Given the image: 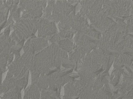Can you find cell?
<instances>
[{
	"label": "cell",
	"mask_w": 133,
	"mask_h": 99,
	"mask_svg": "<svg viewBox=\"0 0 133 99\" xmlns=\"http://www.w3.org/2000/svg\"><path fill=\"white\" fill-rule=\"evenodd\" d=\"M38 19H24L21 17L14 23V31L21 40L35 35L38 30Z\"/></svg>",
	"instance_id": "cell-1"
},
{
	"label": "cell",
	"mask_w": 133,
	"mask_h": 99,
	"mask_svg": "<svg viewBox=\"0 0 133 99\" xmlns=\"http://www.w3.org/2000/svg\"><path fill=\"white\" fill-rule=\"evenodd\" d=\"M76 8L67 0L56 1L52 14L48 20L54 22H58L67 17Z\"/></svg>",
	"instance_id": "cell-2"
},
{
	"label": "cell",
	"mask_w": 133,
	"mask_h": 99,
	"mask_svg": "<svg viewBox=\"0 0 133 99\" xmlns=\"http://www.w3.org/2000/svg\"><path fill=\"white\" fill-rule=\"evenodd\" d=\"M74 40L76 44V45H74V50H78L86 54L97 48L98 40L90 37L83 33H76Z\"/></svg>",
	"instance_id": "cell-3"
},
{
	"label": "cell",
	"mask_w": 133,
	"mask_h": 99,
	"mask_svg": "<svg viewBox=\"0 0 133 99\" xmlns=\"http://www.w3.org/2000/svg\"><path fill=\"white\" fill-rule=\"evenodd\" d=\"M38 37L47 40L58 33L55 22L42 18L38 19Z\"/></svg>",
	"instance_id": "cell-4"
},
{
	"label": "cell",
	"mask_w": 133,
	"mask_h": 99,
	"mask_svg": "<svg viewBox=\"0 0 133 99\" xmlns=\"http://www.w3.org/2000/svg\"><path fill=\"white\" fill-rule=\"evenodd\" d=\"M48 45L47 40L43 38L31 37L23 46L24 52H36L42 51Z\"/></svg>",
	"instance_id": "cell-5"
},
{
	"label": "cell",
	"mask_w": 133,
	"mask_h": 99,
	"mask_svg": "<svg viewBox=\"0 0 133 99\" xmlns=\"http://www.w3.org/2000/svg\"><path fill=\"white\" fill-rule=\"evenodd\" d=\"M48 0H20L18 6L20 7L27 11H44Z\"/></svg>",
	"instance_id": "cell-6"
},
{
	"label": "cell",
	"mask_w": 133,
	"mask_h": 99,
	"mask_svg": "<svg viewBox=\"0 0 133 99\" xmlns=\"http://www.w3.org/2000/svg\"><path fill=\"white\" fill-rule=\"evenodd\" d=\"M89 26L87 17L81 16L78 13L74 17L71 29L77 32H82L87 29Z\"/></svg>",
	"instance_id": "cell-7"
},
{
	"label": "cell",
	"mask_w": 133,
	"mask_h": 99,
	"mask_svg": "<svg viewBox=\"0 0 133 99\" xmlns=\"http://www.w3.org/2000/svg\"><path fill=\"white\" fill-rule=\"evenodd\" d=\"M76 16V8L70 14L59 22L58 27L60 30H70Z\"/></svg>",
	"instance_id": "cell-8"
},
{
	"label": "cell",
	"mask_w": 133,
	"mask_h": 99,
	"mask_svg": "<svg viewBox=\"0 0 133 99\" xmlns=\"http://www.w3.org/2000/svg\"><path fill=\"white\" fill-rule=\"evenodd\" d=\"M57 45L60 48L70 54L74 50V45L71 40L69 39L62 40L58 42Z\"/></svg>",
	"instance_id": "cell-9"
},
{
	"label": "cell",
	"mask_w": 133,
	"mask_h": 99,
	"mask_svg": "<svg viewBox=\"0 0 133 99\" xmlns=\"http://www.w3.org/2000/svg\"><path fill=\"white\" fill-rule=\"evenodd\" d=\"M79 32L83 33L84 34L87 35L89 37L98 40L101 37V34L91 24L89 25V28L85 30L82 32Z\"/></svg>",
	"instance_id": "cell-10"
},
{
	"label": "cell",
	"mask_w": 133,
	"mask_h": 99,
	"mask_svg": "<svg viewBox=\"0 0 133 99\" xmlns=\"http://www.w3.org/2000/svg\"><path fill=\"white\" fill-rule=\"evenodd\" d=\"M55 0H48V5L43 11L42 18L47 20L49 19L55 6Z\"/></svg>",
	"instance_id": "cell-11"
},
{
	"label": "cell",
	"mask_w": 133,
	"mask_h": 99,
	"mask_svg": "<svg viewBox=\"0 0 133 99\" xmlns=\"http://www.w3.org/2000/svg\"><path fill=\"white\" fill-rule=\"evenodd\" d=\"M9 11L4 4L0 5V25L7 20Z\"/></svg>",
	"instance_id": "cell-12"
},
{
	"label": "cell",
	"mask_w": 133,
	"mask_h": 99,
	"mask_svg": "<svg viewBox=\"0 0 133 99\" xmlns=\"http://www.w3.org/2000/svg\"><path fill=\"white\" fill-rule=\"evenodd\" d=\"M76 33V31L71 29L70 30H60V32L58 33L61 39L71 40L74 34Z\"/></svg>",
	"instance_id": "cell-13"
},
{
	"label": "cell",
	"mask_w": 133,
	"mask_h": 99,
	"mask_svg": "<svg viewBox=\"0 0 133 99\" xmlns=\"http://www.w3.org/2000/svg\"><path fill=\"white\" fill-rule=\"evenodd\" d=\"M103 2V1L95 0V2L89 9V12L93 13H97L101 10Z\"/></svg>",
	"instance_id": "cell-14"
},
{
	"label": "cell",
	"mask_w": 133,
	"mask_h": 99,
	"mask_svg": "<svg viewBox=\"0 0 133 99\" xmlns=\"http://www.w3.org/2000/svg\"><path fill=\"white\" fill-rule=\"evenodd\" d=\"M25 39H23L19 43H17L15 45L12 46L11 47V52L14 54H19L20 51L23 47Z\"/></svg>",
	"instance_id": "cell-15"
},
{
	"label": "cell",
	"mask_w": 133,
	"mask_h": 99,
	"mask_svg": "<svg viewBox=\"0 0 133 99\" xmlns=\"http://www.w3.org/2000/svg\"><path fill=\"white\" fill-rule=\"evenodd\" d=\"M24 11V9L22 7H20L18 6L16 10L15 11L14 13H13L12 15H11L13 17V18L14 19V20L16 21H17V20H18L19 18H20V14L21 12H23Z\"/></svg>",
	"instance_id": "cell-16"
},
{
	"label": "cell",
	"mask_w": 133,
	"mask_h": 99,
	"mask_svg": "<svg viewBox=\"0 0 133 99\" xmlns=\"http://www.w3.org/2000/svg\"><path fill=\"white\" fill-rule=\"evenodd\" d=\"M95 0H82L81 1L80 4L81 7H86L89 9L90 7L93 4Z\"/></svg>",
	"instance_id": "cell-17"
},
{
	"label": "cell",
	"mask_w": 133,
	"mask_h": 99,
	"mask_svg": "<svg viewBox=\"0 0 133 99\" xmlns=\"http://www.w3.org/2000/svg\"><path fill=\"white\" fill-rule=\"evenodd\" d=\"M49 40L52 43H55L57 44L58 42L61 40V38L59 36L58 33H57L53 35V36L51 37Z\"/></svg>",
	"instance_id": "cell-18"
},
{
	"label": "cell",
	"mask_w": 133,
	"mask_h": 99,
	"mask_svg": "<svg viewBox=\"0 0 133 99\" xmlns=\"http://www.w3.org/2000/svg\"><path fill=\"white\" fill-rule=\"evenodd\" d=\"M64 88L62 86H61V90L60 92V98L62 99H63V96L64 95Z\"/></svg>",
	"instance_id": "cell-19"
},
{
	"label": "cell",
	"mask_w": 133,
	"mask_h": 99,
	"mask_svg": "<svg viewBox=\"0 0 133 99\" xmlns=\"http://www.w3.org/2000/svg\"><path fill=\"white\" fill-rule=\"evenodd\" d=\"M67 2L69 4H74V3H78L79 2H80L81 1L80 0H68Z\"/></svg>",
	"instance_id": "cell-20"
},
{
	"label": "cell",
	"mask_w": 133,
	"mask_h": 99,
	"mask_svg": "<svg viewBox=\"0 0 133 99\" xmlns=\"http://www.w3.org/2000/svg\"><path fill=\"white\" fill-rule=\"evenodd\" d=\"M79 98H80L79 97H74L72 98V99H78Z\"/></svg>",
	"instance_id": "cell-21"
},
{
	"label": "cell",
	"mask_w": 133,
	"mask_h": 99,
	"mask_svg": "<svg viewBox=\"0 0 133 99\" xmlns=\"http://www.w3.org/2000/svg\"><path fill=\"white\" fill-rule=\"evenodd\" d=\"M123 98L122 97H120L118 99H122Z\"/></svg>",
	"instance_id": "cell-22"
}]
</instances>
